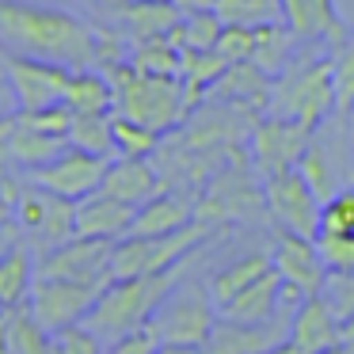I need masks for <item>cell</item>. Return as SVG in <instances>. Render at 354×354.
Here are the masks:
<instances>
[{
    "mask_svg": "<svg viewBox=\"0 0 354 354\" xmlns=\"http://www.w3.org/2000/svg\"><path fill=\"white\" fill-rule=\"evenodd\" d=\"M183 16H194V12H214L217 8V0H171Z\"/></svg>",
    "mask_w": 354,
    "mask_h": 354,
    "instance_id": "44",
    "label": "cell"
},
{
    "mask_svg": "<svg viewBox=\"0 0 354 354\" xmlns=\"http://www.w3.org/2000/svg\"><path fill=\"white\" fill-rule=\"evenodd\" d=\"M111 282H65V278H39L31 290V313L50 335L65 328H77L88 320V313L95 308V301L103 297Z\"/></svg>",
    "mask_w": 354,
    "mask_h": 354,
    "instance_id": "8",
    "label": "cell"
},
{
    "mask_svg": "<svg viewBox=\"0 0 354 354\" xmlns=\"http://www.w3.org/2000/svg\"><path fill=\"white\" fill-rule=\"evenodd\" d=\"M274 270V255H263V252H252L244 255V259L229 263L225 270H217V278L209 282V293H214V305H229L236 293H244L252 282H259L263 274H270Z\"/></svg>",
    "mask_w": 354,
    "mask_h": 354,
    "instance_id": "25",
    "label": "cell"
},
{
    "mask_svg": "<svg viewBox=\"0 0 354 354\" xmlns=\"http://www.w3.org/2000/svg\"><path fill=\"white\" fill-rule=\"evenodd\" d=\"M107 80L115 88V107L118 115L164 133L176 130L187 118V100H183V80L179 77H149L133 69L130 62L107 69Z\"/></svg>",
    "mask_w": 354,
    "mask_h": 354,
    "instance_id": "3",
    "label": "cell"
},
{
    "mask_svg": "<svg viewBox=\"0 0 354 354\" xmlns=\"http://www.w3.org/2000/svg\"><path fill=\"white\" fill-rule=\"evenodd\" d=\"M107 168H111V160L69 145L50 164L35 168V187H42V191H50V194H62V198H73V202H84L88 194H95L103 187Z\"/></svg>",
    "mask_w": 354,
    "mask_h": 354,
    "instance_id": "9",
    "label": "cell"
},
{
    "mask_svg": "<svg viewBox=\"0 0 354 354\" xmlns=\"http://www.w3.org/2000/svg\"><path fill=\"white\" fill-rule=\"evenodd\" d=\"M320 255L328 270H354V236H335V232H320L316 236Z\"/></svg>",
    "mask_w": 354,
    "mask_h": 354,
    "instance_id": "41",
    "label": "cell"
},
{
    "mask_svg": "<svg viewBox=\"0 0 354 354\" xmlns=\"http://www.w3.org/2000/svg\"><path fill=\"white\" fill-rule=\"evenodd\" d=\"M130 65L149 77H179V65H183V54L171 46L168 39H153V42H133L130 50Z\"/></svg>",
    "mask_w": 354,
    "mask_h": 354,
    "instance_id": "31",
    "label": "cell"
},
{
    "mask_svg": "<svg viewBox=\"0 0 354 354\" xmlns=\"http://www.w3.org/2000/svg\"><path fill=\"white\" fill-rule=\"evenodd\" d=\"M122 24L133 35V42H153V39H168L179 24L183 12L171 0H126L122 8Z\"/></svg>",
    "mask_w": 354,
    "mask_h": 354,
    "instance_id": "20",
    "label": "cell"
},
{
    "mask_svg": "<svg viewBox=\"0 0 354 354\" xmlns=\"http://www.w3.org/2000/svg\"><path fill=\"white\" fill-rule=\"evenodd\" d=\"M320 232H335V236H354V191H339L335 198L324 202Z\"/></svg>",
    "mask_w": 354,
    "mask_h": 354,
    "instance_id": "35",
    "label": "cell"
},
{
    "mask_svg": "<svg viewBox=\"0 0 354 354\" xmlns=\"http://www.w3.org/2000/svg\"><path fill=\"white\" fill-rule=\"evenodd\" d=\"M19 183L8 176V171L0 168V225H8V217L16 214V206H19Z\"/></svg>",
    "mask_w": 354,
    "mask_h": 354,
    "instance_id": "43",
    "label": "cell"
},
{
    "mask_svg": "<svg viewBox=\"0 0 354 354\" xmlns=\"http://www.w3.org/2000/svg\"><path fill=\"white\" fill-rule=\"evenodd\" d=\"M156 354H202L198 346H171V343H160V351Z\"/></svg>",
    "mask_w": 354,
    "mask_h": 354,
    "instance_id": "47",
    "label": "cell"
},
{
    "mask_svg": "<svg viewBox=\"0 0 354 354\" xmlns=\"http://www.w3.org/2000/svg\"><path fill=\"white\" fill-rule=\"evenodd\" d=\"M100 191L141 209L145 202H153L164 187H160V171H156L149 160H141V156H118V160H111Z\"/></svg>",
    "mask_w": 354,
    "mask_h": 354,
    "instance_id": "16",
    "label": "cell"
},
{
    "mask_svg": "<svg viewBox=\"0 0 354 354\" xmlns=\"http://www.w3.org/2000/svg\"><path fill=\"white\" fill-rule=\"evenodd\" d=\"M179 274H183V267L164 270V274H145V278H115L103 290V297L95 301V308L88 313L84 328L92 335H100L107 346L122 335H133V331L149 328L156 308L179 286Z\"/></svg>",
    "mask_w": 354,
    "mask_h": 354,
    "instance_id": "2",
    "label": "cell"
},
{
    "mask_svg": "<svg viewBox=\"0 0 354 354\" xmlns=\"http://www.w3.org/2000/svg\"><path fill=\"white\" fill-rule=\"evenodd\" d=\"M46 206H50V191H42V187H31V191L19 194V206H16L19 229H27V232L39 236L42 221H46Z\"/></svg>",
    "mask_w": 354,
    "mask_h": 354,
    "instance_id": "38",
    "label": "cell"
},
{
    "mask_svg": "<svg viewBox=\"0 0 354 354\" xmlns=\"http://www.w3.org/2000/svg\"><path fill=\"white\" fill-rule=\"evenodd\" d=\"M225 35V19L217 12H194V16H183V24L168 35V42L187 54V50H217Z\"/></svg>",
    "mask_w": 354,
    "mask_h": 354,
    "instance_id": "30",
    "label": "cell"
},
{
    "mask_svg": "<svg viewBox=\"0 0 354 354\" xmlns=\"http://www.w3.org/2000/svg\"><path fill=\"white\" fill-rule=\"evenodd\" d=\"M214 221H191L187 229L168 232V236H122L111 255V278H145V274H164V270L183 267V259L209 240Z\"/></svg>",
    "mask_w": 354,
    "mask_h": 354,
    "instance_id": "5",
    "label": "cell"
},
{
    "mask_svg": "<svg viewBox=\"0 0 354 354\" xmlns=\"http://www.w3.org/2000/svg\"><path fill=\"white\" fill-rule=\"evenodd\" d=\"M263 202H267L270 217L282 225V232H293V236H320V217H324V202L320 194L308 187V179L301 176L297 168H286L267 176V187H263Z\"/></svg>",
    "mask_w": 354,
    "mask_h": 354,
    "instance_id": "7",
    "label": "cell"
},
{
    "mask_svg": "<svg viewBox=\"0 0 354 354\" xmlns=\"http://www.w3.org/2000/svg\"><path fill=\"white\" fill-rule=\"evenodd\" d=\"M217 16L225 19V27H274L286 24V0H217Z\"/></svg>",
    "mask_w": 354,
    "mask_h": 354,
    "instance_id": "28",
    "label": "cell"
},
{
    "mask_svg": "<svg viewBox=\"0 0 354 354\" xmlns=\"http://www.w3.org/2000/svg\"><path fill=\"white\" fill-rule=\"evenodd\" d=\"M65 107L73 111V115H111V107H115V88H111L107 73H73L69 80V92H65Z\"/></svg>",
    "mask_w": 354,
    "mask_h": 354,
    "instance_id": "26",
    "label": "cell"
},
{
    "mask_svg": "<svg viewBox=\"0 0 354 354\" xmlns=\"http://www.w3.org/2000/svg\"><path fill=\"white\" fill-rule=\"evenodd\" d=\"M324 297L335 308L339 320H351L354 316V270H328V282H324Z\"/></svg>",
    "mask_w": 354,
    "mask_h": 354,
    "instance_id": "37",
    "label": "cell"
},
{
    "mask_svg": "<svg viewBox=\"0 0 354 354\" xmlns=\"http://www.w3.org/2000/svg\"><path fill=\"white\" fill-rule=\"evenodd\" d=\"M133 217H138V206L118 202V198H111V194L95 191V194H88L84 202H77V236H88V240H122V236H130Z\"/></svg>",
    "mask_w": 354,
    "mask_h": 354,
    "instance_id": "15",
    "label": "cell"
},
{
    "mask_svg": "<svg viewBox=\"0 0 354 354\" xmlns=\"http://www.w3.org/2000/svg\"><path fill=\"white\" fill-rule=\"evenodd\" d=\"M0 39L16 54L65 65L73 73L100 62V35L84 19L31 0H0Z\"/></svg>",
    "mask_w": 354,
    "mask_h": 354,
    "instance_id": "1",
    "label": "cell"
},
{
    "mask_svg": "<svg viewBox=\"0 0 354 354\" xmlns=\"http://www.w3.org/2000/svg\"><path fill=\"white\" fill-rule=\"evenodd\" d=\"M320 354H351V351H346V346L339 343V346H331V351H320Z\"/></svg>",
    "mask_w": 354,
    "mask_h": 354,
    "instance_id": "50",
    "label": "cell"
},
{
    "mask_svg": "<svg viewBox=\"0 0 354 354\" xmlns=\"http://www.w3.org/2000/svg\"><path fill=\"white\" fill-rule=\"evenodd\" d=\"M12 248H16V240H12V236H8V229L0 225V259H4V255H8Z\"/></svg>",
    "mask_w": 354,
    "mask_h": 354,
    "instance_id": "49",
    "label": "cell"
},
{
    "mask_svg": "<svg viewBox=\"0 0 354 354\" xmlns=\"http://www.w3.org/2000/svg\"><path fill=\"white\" fill-rule=\"evenodd\" d=\"M339 328L343 320L335 316V308L328 305L324 293H313V297L301 301V308L293 313V324H290V339L308 354H320V351H331L339 346Z\"/></svg>",
    "mask_w": 354,
    "mask_h": 354,
    "instance_id": "17",
    "label": "cell"
},
{
    "mask_svg": "<svg viewBox=\"0 0 354 354\" xmlns=\"http://www.w3.org/2000/svg\"><path fill=\"white\" fill-rule=\"evenodd\" d=\"M267 354H308V351H301V346L293 343V339H286V343H278L274 351H267Z\"/></svg>",
    "mask_w": 354,
    "mask_h": 354,
    "instance_id": "48",
    "label": "cell"
},
{
    "mask_svg": "<svg viewBox=\"0 0 354 354\" xmlns=\"http://www.w3.org/2000/svg\"><path fill=\"white\" fill-rule=\"evenodd\" d=\"M54 343H57V354H107V343H103L100 335H92L84 324L57 331Z\"/></svg>",
    "mask_w": 354,
    "mask_h": 354,
    "instance_id": "39",
    "label": "cell"
},
{
    "mask_svg": "<svg viewBox=\"0 0 354 354\" xmlns=\"http://www.w3.org/2000/svg\"><path fill=\"white\" fill-rule=\"evenodd\" d=\"M339 343L354 354V316H351V320H343V328H339Z\"/></svg>",
    "mask_w": 354,
    "mask_h": 354,
    "instance_id": "46",
    "label": "cell"
},
{
    "mask_svg": "<svg viewBox=\"0 0 354 354\" xmlns=\"http://www.w3.org/2000/svg\"><path fill=\"white\" fill-rule=\"evenodd\" d=\"M270 255H274V270L282 274L286 286H297L301 293H308V297L324 290V282H328V263H324L316 240L282 232Z\"/></svg>",
    "mask_w": 354,
    "mask_h": 354,
    "instance_id": "14",
    "label": "cell"
},
{
    "mask_svg": "<svg viewBox=\"0 0 354 354\" xmlns=\"http://www.w3.org/2000/svg\"><path fill=\"white\" fill-rule=\"evenodd\" d=\"M229 73V62H225L217 50H187L183 65H179V80H183V100H187V115L198 107L202 92L221 84V77Z\"/></svg>",
    "mask_w": 354,
    "mask_h": 354,
    "instance_id": "23",
    "label": "cell"
},
{
    "mask_svg": "<svg viewBox=\"0 0 354 354\" xmlns=\"http://www.w3.org/2000/svg\"><path fill=\"white\" fill-rule=\"evenodd\" d=\"M115 149H118V156H141V160H149L160 149V133L133 122L126 115H115Z\"/></svg>",
    "mask_w": 354,
    "mask_h": 354,
    "instance_id": "33",
    "label": "cell"
},
{
    "mask_svg": "<svg viewBox=\"0 0 354 354\" xmlns=\"http://www.w3.org/2000/svg\"><path fill=\"white\" fill-rule=\"evenodd\" d=\"M156 351H160V339H156L149 328L133 331V335H122V339H115V343L107 346V354H156Z\"/></svg>",
    "mask_w": 354,
    "mask_h": 354,
    "instance_id": "42",
    "label": "cell"
},
{
    "mask_svg": "<svg viewBox=\"0 0 354 354\" xmlns=\"http://www.w3.org/2000/svg\"><path fill=\"white\" fill-rule=\"evenodd\" d=\"M278 301H282V274L270 270L259 282L248 286L244 293H236L229 305H221L217 313H221L225 320H240V324H267L278 316Z\"/></svg>",
    "mask_w": 354,
    "mask_h": 354,
    "instance_id": "19",
    "label": "cell"
},
{
    "mask_svg": "<svg viewBox=\"0 0 354 354\" xmlns=\"http://www.w3.org/2000/svg\"><path fill=\"white\" fill-rule=\"evenodd\" d=\"M335 84H339V115H346V111H354V31L339 42Z\"/></svg>",
    "mask_w": 354,
    "mask_h": 354,
    "instance_id": "36",
    "label": "cell"
},
{
    "mask_svg": "<svg viewBox=\"0 0 354 354\" xmlns=\"http://www.w3.org/2000/svg\"><path fill=\"white\" fill-rule=\"evenodd\" d=\"M0 354H16V343H12V324H8V313H0Z\"/></svg>",
    "mask_w": 354,
    "mask_h": 354,
    "instance_id": "45",
    "label": "cell"
},
{
    "mask_svg": "<svg viewBox=\"0 0 354 354\" xmlns=\"http://www.w3.org/2000/svg\"><path fill=\"white\" fill-rule=\"evenodd\" d=\"M217 305H214V293L198 290V286H187V290H171V297L156 308L153 331L160 343H171V346H206V339L214 335V324H217Z\"/></svg>",
    "mask_w": 354,
    "mask_h": 354,
    "instance_id": "6",
    "label": "cell"
},
{
    "mask_svg": "<svg viewBox=\"0 0 354 354\" xmlns=\"http://www.w3.org/2000/svg\"><path fill=\"white\" fill-rule=\"evenodd\" d=\"M42 248H62L69 240H77V202L62 198V194H50V206H46V221L39 229Z\"/></svg>",
    "mask_w": 354,
    "mask_h": 354,
    "instance_id": "32",
    "label": "cell"
},
{
    "mask_svg": "<svg viewBox=\"0 0 354 354\" xmlns=\"http://www.w3.org/2000/svg\"><path fill=\"white\" fill-rule=\"evenodd\" d=\"M270 107H274L278 118H293V122H305L308 130H316L324 118L339 111L335 57L290 65V69L274 80Z\"/></svg>",
    "mask_w": 354,
    "mask_h": 354,
    "instance_id": "4",
    "label": "cell"
},
{
    "mask_svg": "<svg viewBox=\"0 0 354 354\" xmlns=\"http://www.w3.org/2000/svg\"><path fill=\"white\" fill-rule=\"evenodd\" d=\"M0 313H8V308H4V301H0Z\"/></svg>",
    "mask_w": 354,
    "mask_h": 354,
    "instance_id": "51",
    "label": "cell"
},
{
    "mask_svg": "<svg viewBox=\"0 0 354 354\" xmlns=\"http://www.w3.org/2000/svg\"><path fill=\"white\" fill-rule=\"evenodd\" d=\"M252 50H255V31L252 27H225L221 42H217V54H221L229 65L252 62Z\"/></svg>",
    "mask_w": 354,
    "mask_h": 354,
    "instance_id": "40",
    "label": "cell"
},
{
    "mask_svg": "<svg viewBox=\"0 0 354 354\" xmlns=\"http://www.w3.org/2000/svg\"><path fill=\"white\" fill-rule=\"evenodd\" d=\"M286 24L297 39L343 42V19H339L335 0H286Z\"/></svg>",
    "mask_w": 354,
    "mask_h": 354,
    "instance_id": "22",
    "label": "cell"
},
{
    "mask_svg": "<svg viewBox=\"0 0 354 354\" xmlns=\"http://www.w3.org/2000/svg\"><path fill=\"white\" fill-rule=\"evenodd\" d=\"M297 171L308 179V187H313L316 194H320V202H328V198H335V171H331V160H328V153H324L320 145H308V153L301 156V164H297Z\"/></svg>",
    "mask_w": 354,
    "mask_h": 354,
    "instance_id": "34",
    "label": "cell"
},
{
    "mask_svg": "<svg viewBox=\"0 0 354 354\" xmlns=\"http://www.w3.org/2000/svg\"><path fill=\"white\" fill-rule=\"evenodd\" d=\"M118 240H88L77 236L62 248L42 252L39 278H65V282H115L111 278V255Z\"/></svg>",
    "mask_w": 354,
    "mask_h": 354,
    "instance_id": "10",
    "label": "cell"
},
{
    "mask_svg": "<svg viewBox=\"0 0 354 354\" xmlns=\"http://www.w3.org/2000/svg\"><path fill=\"white\" fill-rule=\"evenodd\" d=\"M313 145V130L305 122H293V118H263L252 130V160L263 176H274V171L297 168L301 156Z\"/></svg>",
    "mask_w": 354,
    "mask_h": 354,
    "instance_id": "11",
    "label": "cell"
},
{
    "mask_svg": "<svg viewBox=\"0 0 354 354\" xmlns=\"http://www.w3.org/2000/svg\"><path fill=\"white\" fill-rule=\"evenodd\" d=\"M69 145L84 149L92 156H103V160H115V115H73L69 126Z\"/></svg>",
    "mask_w": 354,
    "mask_h": 354,
    "instance_id": "29",
    "label": "cell"
},
{
    "mask_svg": "<svg viewBox=\"0 0 354 354\" xmlns=\"http://www.w3.org/2000/svg\"><path fill=\"white\" fill-rule=\"evenodd\" d=\"M8 80H12V92L19 100V111H46V107L65 103L73 69L54 65V62H39V57L12 54L8 57Z\"/></svg>",
    "mask_w": 354,
    "mask_h": 354,
    "instance_id": "12",
    "label": "cell"
},
{
    "mask_svg": "<svg viewBox=\"0 0 354 354\" xmlns=\"http://www.w3.org/2000/svg\"><path fill=\"white\" fill-rule=\"evenodd\" d=\"M290 324H293L290 313H278L267 324H240V320L217 316L214 335L206 339L202 354H267L290 339Z\"/></svg>",
    "mask_w": 354,
    "mask_h": 354,
    "instance_id": "13",
    "label": "cell"
},
{
    "mask_svg": "<svg viewBox=\"0 0 354 354\" xmlns=\"http://www.w3.org/2000/svg\"><path fill=\"white\" fill-rule=\"evenodd\" d=\"M191 221H198V209H194L191 194L160 191L153 202H145V206L138 209L130 236H168V232L187 229Z\"/></svg>",
    "mask_w": 354,
    "mask_h": 354,
    "instance_id": "18",
    "label": "cell"
},
{
    "mask_svg": "<svg viewBox=\"0 0 354 354\" xmlns=\"http://www.w3.org/2000/svg\"><path fill=\"white\" fill-rule=\"evenodd\" d=\"M229 107H244V111H259L270 103L274 95V80L252 62H240V65H229V73L221 77V84L214 88Z\"/></svg>",
    "mask_w": 354,
    "mask_h": 354,
    "instance_id": "21",
    "label": "cell"
},
{
    "mask_svg": "<svg viewBox=\"0 0 354 354\" xmlns=\"http://www.w3.org/2000/svg\"><path fill=\"white\" fill-rule=\"evenodd\" d=\"M297 35L290 31V24H274V27H259L255 31V50H252V65H259L270 80H278L290 69V50Z\"/></svg>",
    "mask_w": 354,
    "mask_h": 354,
    "instance_id": "27",
    "label": "cell"
},
{
    "mask_svg": "<svg viewBox=\"0 0 354 354\" xmlns=\"http://www.w3.org/2000/svg\"><path fill=\"white\" fill-rule=\"evenodd\" d=\"M35 282H39V263L31 259V252L24 244H16L0 259V301H4V308L27 305Z\"/></svg>",
    "mask_w": 354,
    "mask_h": 354,
    "instance_id": "24",
    "label": "cell"
}]
</instances>
